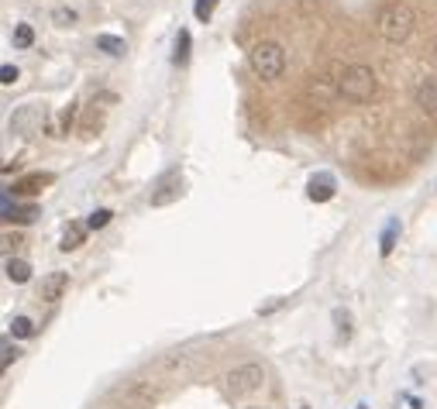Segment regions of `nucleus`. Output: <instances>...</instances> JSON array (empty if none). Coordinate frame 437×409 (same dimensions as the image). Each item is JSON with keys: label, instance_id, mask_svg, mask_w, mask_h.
I'll return each mask as SVG.
<instances>
[{"label": "nucleus", "instance_id": "nucleus-4", "mask_svg": "<svg viewBox=\"0 0 437 409\" xmlns=\"http://www.w3.org/2000/svg\"><path fill=\"white\" fill-rule=\"evenodd\" d=\"M224 382H228V392L231 395H252V392H259L265 385V368L255 364V361H248V364H238L235 371H228Z\"/></svg>", "mask_w": 437, "mask_h": 409}, {"label": "nucleus", "instance_id": "nucleus-2", "mask_svg": "<svg viewBox=\"0 0 437 409\" xmlns=\"http://www.w3.org/2000/svg\"><path fill=\"white\" fill-rule=\"evenodd\" d=\"M413 28H416V14H413L410 4H403V0H396V4H386V8L379 11V18H375V32H379V38L389 42V45L410 42Z\"/></svg>", "mask_w": 437, "mask_h": 409}, {"label": "nucleus", "instance_id": "nucleus-17", "mask_svg": "<svg viewBox=\"0 0 437 409\" xmlns=\"http://www.w3.org/2000/svg\"><path fill=\"white\" fill-rule=\"evenodd\" d=\"M217 4H221V0H196V4H193V18L196 21H210L213 11H217Z\"/></svg>", "mask_w": 437, "mask_h": 409}, {"label": "nucleus", "instance_id": "nucleus-7", "mask_svg": "<svg viewBox=\"0 0 437 409\" xmlns=\"http://www.w3.org/2000/svg\"><path fill=\"white\" fill-rule=\"evenodd\" d=\"M413 103L423 114H434L437 117V73H420L416 76V83H413Z\"/></svg>", "mask_w": 437, "mask_h": 409}, {"label": "nucleus", "instance_id": "nucleus-23", "mask_svg": "<svg viewBox=\"0 0 437 409\" xmlns=\"http://www.w3.org/2000/svg\"><path fill=\"white\" fill-rule=\"evenodd\" d=\"M18 79H21L18 66H0V83H4V86H14Z\"/></svg>", "mask_w": 437, "mask_h": 409}, {"label": "nucleus", "instance_id": "nucleus-14", "mask_svg": "<svg viewBox=\"0 0 437 409\" xmlns=\"http://www.w3.org/2000/svg\"><path fill=\"white\" fill-rule=\"evenodd\" d=\"M97 49H100V52H107V55H114V59L128 52L124 38H117V35H97Z\"/></svg>", "mask_w": 437, "mask_h": 409}, {"label": "nucleus", "instance_id": "nucleus-3", "mask_svg": "<svg viewBox=\"0 0 437 409\" xmlns=\"http://www.w3.org/2000/svg\"><path fill=\"white\" fill-rule=\"evenodd\" d=\"M248 66H252V73L259 79L272 83V79H279L286 73V49L279 42H259L248 52Z\"/></svg>", "mask_w": 437, "mask_h": 409}, {"label": "nucleus", "instance_id": "nucleus-6", "mask_svg": "<svg viewBox=\"0 0 437 409\" xmlns=\"http://www.w3.org/2000/svg\"><path fill=\"white\" fill-rule=\"evenodd\" d=\"M42 124H45V107L42 103H28V107L14 110V117H11V131L14 134H25V138L38 134Z\"/></svg>", "mask_w": 437, "mask_h": 409}, {"label": "nucleus", "instance_id": "nucleus-24", "mask_svg": "<svg viewBox=\"0 0 437 409\" xmlns=\"http://www.w3.org/2000/svg\"><path fill=\"white\" fill-rule=\"evenodd\" d=\"M18 358H21V351H18V347H14L11 340H4V368H11V364H14Z\"/></svg>", "mask_w": 437, "mask_h": 409}, {"label": "nucleus", "instance_id": "nucleus-5", "mask_svg": "<svg viewBox=\"0 0 437 409\" xmlns=\"http://www.w3.org/2000/svg\"><path fill=\"white\" fill-rule=\"evenodd\" d=\"M182 189H186V182H182L179 169H169V172L158 175V182H155L148 203H152V207H169V203H176V199L182 196Z\"/></svg>", "mask_w": 437, "mask_h": 409}, {"label": "nucleus", "instance_id": "nucleus-12", "mask_svg": "<svg viewBox=\"0 0 437 409\" xmlns=\"http://www.w3.org/2000/svg\"><path fill=\"white\" fill-rule=\"evenodd\" d=\"M86 241V224H66V231H62V251H76L80 245Z\"/></svg>", "mask_w": 437, "mask_h": 409}, {"label": "nucleus", "instance_id": "nucleus-22", "mask_svg": "<svg viewBox=\"0 0 437 409\" xmlns=\"http://www.w3.org/2000/svg\"><path fill=\"white\" fill-rule=\"evenodd\" d=\"M110 217H114V214L100 207V210H93V214H90V221H86V227H90V231H100V227H107V224H110Z\"/></svg>", "mask_w": 437, "mask_h": 409}, {"label": "nucleus", "instance_id": "nucleus-19", "mask_svg": "<svg viewBox=\"0 0 437 409\" xmlns=\"http://www.w3.org/2000/svg\"><path fill=\"white\" fill-rule=\"evenodd\" d=\"M396 234H399V221H389V224H386V231H382V245H379V251H382V255H389V251H392Z\"/></svg>", "mask_w": 437, "mask_h": 409}, {"label": "nucleus", "instance_id": "nucleus-28", "mask_svg": "<svg viewBox=\"0 0 437 409\" xmlns=\"http://www.w3.org/2000/svg\"><path fill=\"white\" fill-rule=\"evenodd\" d=\"M358 409H368V406H358Z\"/></svg>", "mask_w": 437, "mask_h": 409}, {"label": "nucleus", "instance_id": "nucleus-9", "mask_svg": "<svg viewBox=\"0 0 437 409\" xmlns=\"http://www.w3.org/2000/svg\"><path fill=\"white\" fill-rule=\"evenodd\" d=\"M334 193H338V182H334L331 172H317V175L307 182V196H310L314 203H327V199H334Z\"/></svg>", "mask_w": 437, "mask_h": 409}, {"label": "nucleus", "instance_id": "nucleus-1", "mask_svg": "<svg viewBox=\"0 0 437 409\" xmlns=\"http://www.w3.org/2000/svg\"><path fill=\"white\" fill-rule=\"evenodd\" d=\"M334 90L348 103H372L379 97V76H375V69H368L362 62H351V66H341L338 69Z\"/></svg>", "mask_w": 437, "mask_h": 409}, {"label": "nucleus", "instance_id": "nucleus-21", "mask_svg": "<svg viewBox=\"0 0 437 409\" xmlns=\"http://www.w3.org/2000/svg\"><path fill=\"white\" fill-rule=\"evenodd\" d=\"M11 334H14V337H35V323H32L28 317H14V320H11Z\"/></svg>", "mask_w": 437, "mask_h": 409}, {"label": "nucleus", "instance_id": "nucleus-8", "mask_svg": "<svg viewBox=\"0 0 437 409\" xmlns=\"http://www.w3.org/2000/svg\"><path fill=\"white\" fill-rule=\"evenodd\" d=\"M66 289H69V275H66V272H49V275L42 279V286H38V299L59 303V299L66 296Z\"/></svg>", "mask_w": 437, "mask_h": 409}, {"label": "nucleus", "instance_id": "nucleus-26", "mask_svg": "<svg viewBox=\"0 0 437 409\" xmlns=\"http://www.w3.org/2000/svg\"><path fill=\"white\" fill-rule=\"evenodd\" d=\"M434 62H437V42H434Z\"/></svg>", "mask_w": 437, "mask_h": 409}, {"label": "nucleus", "instance_id": "nucleus-20", "mask_svg": "<svg viewBox=\"0 0 437 409\" xmlns=\"http://www.w3.org/2000/svg\"><path fill=\"white\" fill-rule=\"evenodd\" d=\"M334 320H338V340H348L351 337V313L348 310H334Z\"/></svg>", "mask_w": 437, "mask_h": 409}, {"label": "nucleus", "instance_id": "nucleus-16", "mask_svg": "<svg viewBox=\"0 0 437 409\" xmlns=\"http://www.w3.org/2000/svg\"><path fill=\"white\" fill-rule=\"evenodd\" d=\"M172 62H176V66H186V62H189V32H186V28L176 35V55H172Z\"/></svg>", "mask_w": 437, "mask_h": 409}, {"label": "nucleus", "instance_id": "nucleus-25", "mask_svg": "<svg viewBox=\"0 0 437 409\" xmlns=\"http://www.w3.org/2000/svg\"><path fill=\"white\" fill-rule=\"evenodd\" d=\"M52 21H56V25H62V28H66V25H73V21H76V14H73V11H66V8H59V11H56V14H52Z\"/></svg>", "mask_w": 437, "mask_h": 409}, {"label": "nucleus", "instance_id": "nucleus-29", "mask_svg": "<svg viewBox=\"0 0 437 409\" xmlns=\"http://www.w3.org/2000/svg\"><path fill=\"white\" fill-rule=\"evenodd\" d=\"M300 409H307V406H300Z\"/></svg>", "mask_w": 437, "mask_h": 409}, {"label": "nucleus", "instance_id": "nucleus-11", "mask_svg": "<svg viewBox=\"0 0 437 409\" xmlns=\"http://www.w3.org/2000/svg\"><path fill=\"white\" fill-rule=\"evenodd\" d=\"M49 182H52L49 172H35V175H25L21 182H14V193H28V196H35V193H42V186H49Z\"/></svg>", "mask_w": 437, "mask_h": 409}, {"label": "nucleus", "instance_id": "nucleus-10", "mask_svg": "<svg viewBox=\"0 0 437 409\" xmlns=\"http://www.w3.org/2000/svg\"><path fill=\"white\" fill-rule=\"evenodd\" d=\"M100 127H104V110H100L97 103H90V110H86L83 121H80V134H83V138H93Z\"/></svg>", "mask_w": 437, "mask_h": 409}, {"label": "nucleus", "instance_id": "nucleus-15", "mask_svg": "<svg viewBox=\"0 0 437 409\" xmlns=\"http://www.w3.org/2000/svg\"><path fill=\"white\" fill-rule=\"evenodd\" d=\"M11 42H14V49H32V45H35V32H32V25H14Z\"/></svg>", "mask_w": 437, "mask_h": 409}, {"label": "nucleus", "instance_id": "nucleus-13", "mask_svg": "<svg viewBox=\"0 0 437 409\" xmlns=\"http://www.w3.org/2000/svg\"><path fill=\"white\" fill-rule=\"evenodd\" d=\"M4 272H8V279H11V282H18V286L32 279V265H28V262H21V258H8Z\"/></svg>", "mask_w": 437, "mask_h": 409}, {"label": "nucleus", "instance_id": "nucleus-27", "mask_svg": "<svg viewBox=\"0 0 437 409\" xmlns=\"http://www.w3.org/2000/svg\"><path fill=\"white\" fill-rule=\"evenodd\" d=\"M248 409H262V406H248Z\"/></svg>", "mask_w": 437, "mask_h": 409}, {"label": "nucleus", "instance_id": "nucleus-18", "mask_svg": "<svg viewBox=\"0 0 437 409\" xmlns=\"http://www.w3.org/2000/svg\"><path fill=\"white\" fill-rule=\"evenodd\" d=\"M38 217V207H14L4 221H14V224H32Z\"/></svg>", "mask_w": 437, "mask_h": 409}]
</instances>
